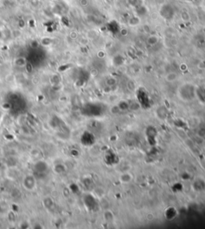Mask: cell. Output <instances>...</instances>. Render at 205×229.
Returning a JSON list of instances; mask_svg holds the SVG:
<instances>
[{
	"label": "cell",
	"mask_w": 205,
	"mask_h": 229,
	"mask_svg": "<svg viewBox=\"0 0 205 229\" xmlns=\"http://www.w3.org/2000/svg\"><path fill=\"white\" fill-rule=\"evenodd\" d=\"M166 79L168 82H174L175 80L177 79V75L176 73L171 72L169 74H167V75L166 76Z\"/></svg>",
	"instance_id": "obj_3"
},
{
	"label": "cell",
	"mask_w": 205,
	"mask_h": 229,
	"mask_svg": "<svg viewBox=\"0 0 205 229\" xmlns=\"http://www.w3.org/2000/svg\"><path fill=\"white\" fill-rule=\"evenodd\" d=\"M34 178H33L32 176H27L25 178V180H24V181H23V183H24V186H25V188H26V189H29V190H31L33 189V188H35L34 187H35V183H31V180H33Z\"/></svg>",
	"instance_id": "obj_1"
},
{
	"label": "cell",
	"mask_w": 205,
	"mask_h": 229,
	"mask_svg": "<svg viewBox=\"0 0 205 229\" xmlns=\"http://www.w3.org/2000/svg\"><path fill=\"white\" fill-rule=\"evenodd\" d=\"M120 180L123 183H129L131 180H132V176H131V174L125 173L121 176Z\"/></svg>",
	"instance_id": "obj_2"
}]
</instances>
